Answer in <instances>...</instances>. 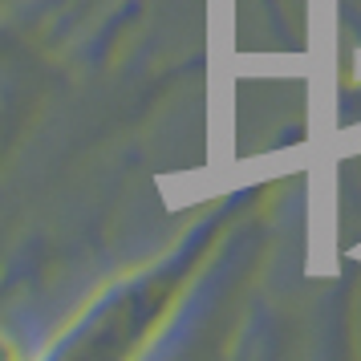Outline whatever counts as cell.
I'll use <instances>...</instances> for the list:
<instances>
[]
</instances>
